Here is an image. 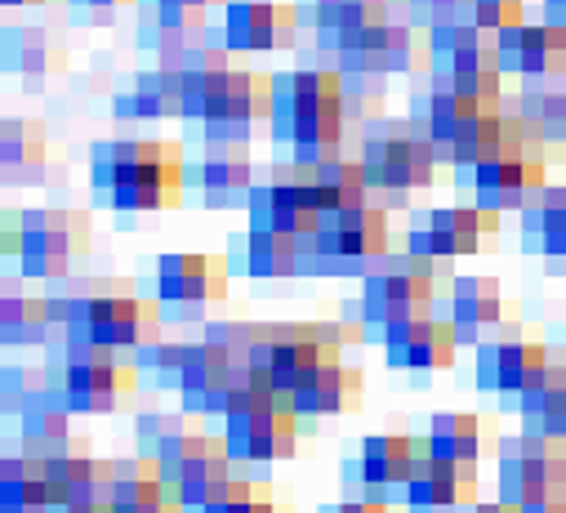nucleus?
<instances>
[{"mask_svg": "<svg viewBox=\"0 0 566 513\" xmlns=\"http://www.w3.org/2000/svg\"><path fill=\"white\" fill-rule=\"evenodd\" d=\"M344 72L326 63H304L272 76V144L291 148V161L322 166L344 153Z\"/></svg>", "mask_w": 566, "mask_h": 513, "instance_id": "1", "label": "nucleus"}, {"mask_svg": "<svg viewBox=\"0 0 566 513\" xmlns=\"http://www.w3.org/2000/svg\"><path fill=\"white\" fill-rule=\"evenodd\" d=\"M90 188L120 214L175 210L188 192V153L166 139H103L90 148Z\"/></svg>", "mask_w": 566, "mask_h": 513, "instance_id": "2", "label": "nucleus"}, {"mask_svg": "<svg viewBox=\"0 0 566 513\" xmlns=\"http://www.w3.org/2000/svg\"><path fill=\"white\" fill-rule=\"evenodd\" d=\"M410 116L429 130L438 161L447 170H478L482 161H491L495 153L509 148L504 135V107L478 103V98H460V94H442L429 85V72H419L415 90H410Z\"/></svg>", "mask_w": 566, "mask_h": 513, "instance_id": "3", "label": "nucleus"}, {"mask_svg": "<svg viewBox=\"0 0 566 513\" xmlns=\"http://www.w3.org/2000/svg\"><path fill=\"white\" fill-rule=\"evenodd\" d=\"M361 170H366V184H370V197L392 206V210H406L415 192L433 188L438 184V148L429 139V130L415 121V116H401V121H375L366 139H361V153H357Z\"/></svg>", "mask_w": 566, "mask_h": 513, "instance_id": "4", "label": "nucleus"}, {"mask_svg": "<svg viewBox=\"0 0 566 513\" xmlns=\"http://www.w3.org/2000/svg\"><path fill=\"white\" fill-rule=\"evenodd\" d=\"M388 254V206L384 201H357L344 210L322 214L317 232L304 241L300 273H326V278H366Z\"/></svg>", "mask_w": 566, "mask_h": 513, "instance_id": "5", "label": "nucleus"}, {"mask_svg": "<svg viewBox=\"0 0 566 513\" xmlns=\"http://www.w3.org/2000/svg\"><path fill=\"white\" fill-rule=\"evenodd\" d=\"M223 442L237 464L291 460L300 447V416L281 394L263 389V384H250L223 416Z\"/></svg>", "mask_w": 566, "mask_h": 513, "instance_id": "6", "label": "nucleus"}, {"mask_svg": "<svg viewBox=\"0 0 566 513\" xmlns=\"http://www.w3.org/2000/svg\"><path fill=\"white\" fill-rule=\"evenodd\" d=\"M90 214L72 206L19 210V273L23 282H67L72 264L90 250Z\"/></svg>", "mask_w": 566, "mask_h": 513, "instance_id": "7", "label": "nucleus"}, {"mask_svg": "<svg viewBox=\"0 0 566 513\" xmlns=\"http://www.w3.org/2000/svg\"><path fill=\"white\" fill-rule=\"evenodd\" d=\"M138 379H144V375H138L134 357L125 362L120 348L63 339V379H59V394L72 407V416L116 411L138 389Z\"/></svg>", "mask_w": 566, "mask_h": 513, "instance_id": "8", "label": "nucleus"}, {"mask_svg": "<svg viewBox=\"0 0 566 513\" xmlns=\"http://www.w3.org/2000/svg\"><path fill=\"white\" fill-rule=\"evenodd\" d=\"M438 273L433 260H419V254H384V260L361 278V317L366 326L384 331L401 317H419L438 308Z\"/></svg>", "mask_w": 566, "mask_h": 513, "instance_id": "9", "label": "nucleus"}, {"mask_svg": "<svg viewBox=\"0 0 566 513\" xmlns=\"http://www.w3.org/2000/svg\"><path fill=\"white\" fill-rule=\"evenodd\" d=\"M157 464H161V478L166 486L175 491V500L184 509H201L206 500H214L228 482H232V456H228V442L223 438H210L192 425L175 429L157 451Z\"/></svg>", "mask_w": 566, "mask_h": 513, "instance_id": "10", "label": "nucleus"}, {"mask_svg": "<svg viewBox=\"0 0 566 513\" xmlns=\"http://www.w3.org/2000/svg\"><path fill=\"white\" fill-rule=\"evenodd\" d=\"M272 121V76L250 67H228V76L206 98L201 116L192 121L201 130V144H250L259 125Z\"/></svg>", "mask_w": 566, "mask_h": 513, "instance_id": "11", "label": "nucleus"}, {"mask_svg": "<svg viewBox=\"0 0 566 513\" xmlns=\"http://www.w3.org/2000/svg\"><path fill=\"white\" fill-rule=\"evenodd\" d=\"M245 214H250V228L286 232V237L308 241L326 214L317 184H313V166H300V161L276 166L272 179L245 197Z\"/></svg>", "mask_w": 566, "mask_h": 513, "instance_id": "12", "label": "nucleus"}, {"mask_svg": "<svg viewBox=\"0 0 566 513\" xmlns=\"http://www.w3.org/2000/svg\"><path fill=\"white\" fill-rule=\"evenodd\" d=\"M254 375L250 366L219 339H201V344H188V357H184V370H179V398H184V411L188 416H228V407L250 389Z\"/></svg>", "mask_w": 566, "mask_h": 513, "instance_id": "13", "label": "nucleus"}, {"mask_svg": "<svg viewBox=\"0 0 566 513\" xmlns=\"http://www.w3.org/2000/svg\"><path fill=\"white\" fill-rule=\"evenodd\" d=\"M553 366L548 348L539 339H526L517 326H500L491 339H478L473 353V379L482 394H500L517 407V398Z\"/></svg>", "mask_w": 566, "mask_h": 513, "instance_id": "14", "label": "nucleus"}, {"mask_svg": "<svg viewBox=\"0 0 566 513\" xmlns=\"http://www.w3.org/2000/svg\"><path fill=\"white\" fill-rule=\"evenodd\" d=\"M500 500L522 504L548 491H566V438L526 433L500 447Z\"/></svg>", "mask_w": 566, "mask_h": 513, "instance_id": "15", "label": "nucleus"}, {"mask_svg": "<svg viewBox=\"0 0 566 513\" xmlns=\"http://www.w3.org/2000/svg\"><path fill=\"white\" fill-rule=\"evenodd\" d=\"M473 201L478 210H522L531 197H539L548 188V170H544V153L535 148H522V144H509L504 153H495L491 161H482L473 175Z\"/></svg>", "mask_w": 566, "mask_h": 513, "instance_id": "16", "label": "nucleus"}, {"mask_svg": "<svg viewBox=\"0 0 566 513\" xmlns=\"http://www.w3.org/2000/svg\"><path fill=\"white\" fill-rule=\"evenodd\" d=\"M223 45L232 54H268L300 45V6L295 0H228Z\"/></svg>", "mask_w": 566, "mask_h": 513, "instance_id": "17", "label": "nucleus"}, {"mask_svg": "<svg viewBox=\"0 0 566 513\" xmlns=\"http://www.w3.org/2000/svg\"><path fill=\"white\" fill-rule=\"evenodd\" d=\"M379 339H384V357H388V366L410 370V375L447 370V366H455V353H460V335H455V326H451L447 317H438V313L401 317V322L384 326Z\"/></svg>", "mask_w": 566, "mask_h": 513, "instance_id": "18", "label": "nucleus"}, {"mask_svg": "<svg viewBox=\"0 0 566 513\" xmlns=\"http://www.w3.org/2000/svg\"><path fill=\"white\" fill-rule=\"evenodd\" d=\"M486 214L478 206H433L429 214H415L406 228V250L419 260H469L482 250Z\"/></svg>", "mask_w": 566, "mask_h": 513, "instance_id": "19", "label": "nucleus"}, {"mask_svg": "<svg viewBox=\"0 0 566 513\" xmlns=\"http://www.w3.org/2000/svg\"><path fill=\"white\" fill-rule=\"evenodd\" d=\"M406 513H469L478 504V469L438 460L429 442H419L415 478L401 491Z\"/></svg>", "mask_w": 566, "mask_h": 513, "instance_id": "20", "label": "nucleus"}, {"mask_svg": "<svg viewBox=\"0 0 566 513\" xmlns=\"http://www.w3.org/2000/svg\"><path fill=\"white\" fill-rule=\"evenodd\" d=\"M45 482H50V500L54 513L72 509V504H112V460H98L85 442H67L59 451L45 456Z\"/></svg>", "mask_w": 566, "mask_h": 513, "instance_id": "21", "label": "nucleus"}, {"mask_svg": "<svg viewBox=\"0 0 566 513\" xmlns=\"http://www.w3.org/2000/svg\"><path fill=\"white\" fill-rule=\"evenodd\" d=\"M228 295V264L219 254H161L157 260V300L179 313H197Z\"/></svg>", "mask_w": 566, "mask_h": 513, "instance_id": "22", "label": "nucleus"}, {"mask_svg": "<svg viewBox=\"0 0 566 513\" xmlns=\"http://www.w3.org/2000/svg\"><path fill=\"white\" fill-rule=\"evenodd\" d=\"M188 192L206 206H237L254 192V161L241 144H201V153L188 157Z\"/></svg>", "mask_w": 566, "mask_h": 513, "instance_id": "23", "label": "nucleus"}, {"mask_svg": "<svg viewBox=\"0 0 566 513\" xmlns=\"http://www.w3.org/2000/svg\"><path fill=\"white\" fill-rule=\"evenodd\" d=\"M500 67L522 81H553L566 76V32L553 23H517L509 32H495Z\"/></svg>", "mask_w": 566, "mask_h": 513, "instance_id": "24", "label": "nucleus"}, {"mask_svg": "<svg viewBox=\"0 0 566 513\" xmlns=\"http://www.w3.org/2000/svg\"><path fill=\"white\" fill-rule=\"evenodd\" d=\"M388 14H392V0H308L317 54L331 59V67H335V59H339L366 28L388 23Z\"/></svg>", "mask_w": 566, "mask_h": 513, "instance_id": "25", "label": "nucleus"}, {"mask_svg": "<svg viewBox=\"0 0 566 513\" xmlns=\"http://www.w3.org/2000/svg\"><path fill=\"white\" fill-rule=\"evenodd\" d=\"M438 317H447L460 335V344L478 339L482 331L504 326V291L495 278H455L438 291Z\"/></svg>", "mask_w": 566, "mask_h": 513, "instance_id": "26", "label": "nucleus"}, {"mask_svg": "<svg viewBox=\"0 0 566 513\" xmlns=\"http://www.w3.org/2000/svg\"><path fill=\"white\" fill-rule=\"evenodd\" d=\"M326 357H339V353L322 344L317 326H300V322L276 326V335H272V357H268V389L281 394V398H291Z\"/></svg>", "mask_w": 566, "mask_h": 513, "instance_id": "27", "label": "nucleus"}, {"mask_svg": "<svg viewBox=\"0 0 566 513\" xmlns=\"http://www.w3.org/2000/svg\"><path fill=\"white\" fill-rule=\"evenodd\" d=\"M286 402H291V411L300 420H322V416L357 411L361 407V370L339 362V357H326Z\"/></svg>", "mask_w": 566, "mask_h": 513, "instance_id": "28", "label": "nucleus"}, {"mask_svg": "<svg viewBox=\"0 0 566 513\" xmlns=\"http://www.w3.org/2000/svg\"><path fill=\"white\" fill-rule=\"evenodd\" d=\"M415 456H419V438L370 433L357 451V478L370 495L388 500V491H406V482L415 478Z\"/></svg>", "mask_w": 566, "mask_h": 513, "instance_id": "29", "label": "nucleus"}, {"mask_svg": "<svg viewBox=\"0 0 566 513\" xmlns=\"http://www.w3.org/2000/svg\"><path fill=\"white\" fill-rule=\"evenodd\" d=\"M0 170L10 188H36L50 175V135L41 121L10 116L0 125Z\"/></svg>", "mask_w": 566, "mask_h": 513, "instance_id": "30", "label": "nucleus"}, {"mask_svg": "<svg viewBox=\"0 0 566 513\" xmlns=\"http://www.w3.org/2000/svg\"><path fill=\"white\" fill-rule=\"evenodd\" d=\"M6 67L14 76H23L28 85H36L67 67V45L45 23H10L6 28Z\"/></svg>", "mask_w": 566, "mask_h": 513, "instance_id": "31", "label": "nucleus"}, {"mask_svg": "<svg viewBox=\"0 0 566 513\" xmlns=\"http://www.w3.org/2000/svg\"><path fill=\"white\" fill-rule=\"evenodd\" d=\"M116 107V121H166V116H184V72L179 67H166V63H153L138 72L134 90L129 94H116L112 98Z\"/></svg>", "mask_w": 566, "mask_h": 513, "instance_id": "32", "label": "nucleus"}, {"mask_svg": "<svg viewBox=\"0 0 566 513\" xmlns=\"http://www.w3.org/2000/svg\"><path fill=\"white\" fill-rule=\"evenodd\" d=\"M232 260L245 278H259V282H281V278H295L300 264H304V241L300 237H286V232H263V228H250L245 241L237 237L232 241Z\"/></svg>", "mask_w": 566, "mask_h": 513, "instance_id": "33", "label": "nucleus"}, {"mask_svg": "<svg viewBox=\"0 0 566 513\" xmlns=\"http://www.w3.org/2000/svg\"><path fill=\"white\" fill-rule=\"evenodd\" d=\"M522 245L544 254L548 269L566 264V184H548L522 206Z\"/></svg>", "mask_w": 566, "mask_h": 513, "instance_id": "34", "label": "nucleus"}, {"mask_svg": "<svg viewBox=\"0 0 566 513\" xmlns=\"http://www.w3.org/2000/svg\"><path fill=\"white\" fill-rule=\"evenodd\" d=\"M0 513H54L45 456L36 451H6L0 460Z\"/></svg>", "mask_w": 566, "mask_h": 513, "instance_id": "35", "label": "nucleus"}, {"mask_svg": "<svg viewBox=\"0 0 566 513\" xmlns=\"http://www.w3.org/2000/svg\"><path fill=\"white\" fill-rule=\"evenodd\" d=\"M482 63H500L495 32H486L482 23H451L429 32V72L482 67Z\"/></svg>", "mask_w": 566, "mask_h": 513, "instance_id": "36", "label": "nucleus"}, {"mask_svg": "<svg viewBox=\"0 0 566 513\" xmlns=\"http://www.w3.org/2000/svg\"><path fill=\"white\" fill-rule=\"evenodd\" d=\"M517 416L526 425V433H544V438H566V362L548 366L531 389L517 398Z\"/></svg>", "mask_w": 566, "mask_h": 513, "instance_id": "37", "label": "nucleus"}, {"mask_svg": "<svg viewBox=\"0 0 566 513\" xmlns=\"http://www.w3.org/2000/svg\"><path fill=\"white\" fill-rule=\"evenodd\" d=\"M67 420H72V407L63 402L59 389H41V394H32V398L19 407V433H23V447L36 451V456H50V451L67 447V442H72Z\"/></svg>", "mask_w": 566, "mask_h": 513, "instance_id": "38", "label": "nucleus"}, {"mask_svg": "<svg viewBox=\"0 0 566 513\" xmlns=\"http://www.w3.org/2000/svg\"><path fill=\"white\" fill-rule=\"evenodd\" d=\"M433 447L438 460H451L460 469H478L482 460V420L469 416V411H442L429 420V438H423Z\"/></svg>", "mask_w": 566, "mask_h": 513, "instance_id": "39", "label": "nucleus"}, {"mask_svg": "<svg viewBox=\"0 0 566 513\" xmlns=\"http://www.w3.org/2000/svg\"><path fill=\"white\" fill-rule=\"evenodd\" d=\"M54 331V313H50V295H23V291H6L0 304V335L10 348H32L45 344Z\"/></svg>", "mask_w": 566, "mask_h": 513, "instance_id": "40", "label": "nucleus"}, {"mask_svg": "<svg viewBox=\"0 0 566 513\" xmlns=\"http://www.w3.org/2000/svg\"><path fill=\"white\" fill-rule=\"evenodd\" d=\"M313 184H317V197H322V210H344V206H357V201H370V184H366V170L361 161L353 157H331L322 166H313Z\"/></svg>", "mask_w": 566, "mask_h": 513, "instance_id": "41", "label": "nucleus"}, {"mask_svg": "<svg viewBox=\"0 0 566 513\" xmlns=\"http://www.w3.org/2000/svg\"><path fill=\"white\" fill-rule=\"evenodd\" d=\"M504 67L500 63H482V67H447V72H429V85L442 94H460V98H478L491 107H504Z\"/></svg>", "mask_w": 566, "mask_h": 513, "instance_id": "42", "label": "nucleus"}, {"mask_svg": "<svg viewBox=\"0 0 566 513\" xmlns=\"http://www.w3.org/2000/svg\"><path fill=\"white\" fill-rule=\"evenodd\" d=\"M388 107V72H344V116L348 125L370 130L375 121H384Z\"/></svg>", "mask_w": 566, "mask_h": 513, "instance_id": "43", "label": "nucleus"}, {"mask_svg": "<svg viewBox=\"0 0 566 513\" xmlns=\"http://www.w3.org/2000/svg\"><path fill=\"white\" fill-rule=\"evenodd\" d=\"M384 67H388V76H415V72H429V32H419V28H415V23H406V19L388 23Z\"/></svg>", "mask_w": 566, "mask_h": 513, "instance_id": "44", "label": "nucleus"}, {"mask_svg": "<svg viewBox=\"0 0 566 513\" xmlns=\"http://www.w3.org/2000/svg\"><path fill=\"white\" fill-rule=\"evenodd\" d=\"M392 14H401L419 32H433L451 23H473V0H392Z\"/></svg>", "mask_w": 566, "mask_h": 513, "instance_id": "45", "label": "nucleus"}, {"mask_svg": "<svg viewBox=\"0 0 566 513\" xmlns=\"http://www.w3.org/2000/svg\"><path fill=\"white\" fill-rule=\"evenodd\" d=\"M188 513H281V509H276L272 486H263V482H245V478H232L214 500H206L201 509H188Z\"/></svg>", "mask_w": 566, "mask_h": 513, "instance_id": "46", "label": "nucleus"}, {"mask_svg": "<svg viewBox=\"0 0 566 513\" xmlns=\"http://www.w3.org/2000/svg\"><path fill=\"white\" fill-rule=\"evenodd\" d=\"M129 357H134L138 375L153 379L157 389H170V384L179 389V370H184L188 344H166V339H153V344H144V348H134Z\"/></svg>", "mask_w": 566, "mask_h": 513, "instance_id": "47", "label": "nucleus"}, {"mask_svg": "<svg viewBox=\"0 0 566 513\" xmlns=\"http://www.w3.org/2000/svg\"><path fill=\"white\" fill-rule=\"evenodd\" d=\"M72 28H107L120 10L138 6V0H63Z\"/></svg>", "mask_w": 566, "mask_h": 513, "instance_id": "48", "label": "nucleus"}, {"mask_svg": "<svg viewBox=\"0 0 566 513\" xmlns=\"http://www.w3.org/2000/svg\"><path fill=\"white\" fill-rule=\"evenodd\" d=\"M473 23L486 32H509L526 23V0H473Z\"/></svg>", "mask_w": 566, "mask_h": 513, "instance_id": "49", "label": "nucleus"}, {"mask_svg": "<svg viewBox=\"0 0 566 513\" xmlns=\"http://www.w3.org/2000/svg\"><path fill=\"white\" fill-rule=\"evenodd\" d=\"M188 420L184 416H144V420H138V451H157L175 429H184Z\"/></svg>", "mask_w": 566, "mask_h": 513, "instance_id": "50", "label": "nucleus"}, {"mask_svg": "<svg viewBox=\"0 0 566 513\" xmlns=\"http://www.w3.org/2000/svg\"><path fill=\"white\" fill-rule=\"evenodd\" d=\"M326 513H388V500L384 495H353V500H339V504H331Z\"/></svg>", "mask_w": 566, "mask_h": 513, "instance_id": "51", "label": "nucleus"}, {"mask_svg": "<svg viewBox=\"0 0 566 513\" xmlns=\"http://www.w3.org/2000/svg\"><path fill=\"white\" fill-rule=\"evenodd\" d=\"M517 513H566V491H548V495H535V500H522Z\"/></svg>", "mask_w": 566, "mask_h": 513, "instance_id": "52", "label": "nucleus"}, {"mask_svg": "<svg viewBox=\"0 0 566 513\" xmlns=\"http://www.w3.org/2000/svg\"><path fill=\"white\" fill-rule=\"evenodd\" d=\"M539 10H544V23L566 32V0H539Z\"/></svg>", "mask_w": 566, "mask_h": 513, "instance_id": "53", "label": "nucleus"}, {"mask_svg": "<svg viewBox=\"0 0 566 513\" xmlns=\"http://www.w3.org/2000/svg\"><path fill=\"white\" fill-rule=\"evenodd\" d=\"M469 513H517V504H509V500H478Z\"/></svg>", "mask_w": 566, "mask_h": 513, "instance_id": "54", "label": "nucleus"}, {"mask_svg": "<svg viewBox=\"0 0 566 513\" xmlns=\"http://www.w3.org/2000/svg\"><path fill=\"white\" fill-rule=\"evenodd\" d=\"M59 513H112V504H72V509H59Z\"/></svg>", "mask_w": 566, "mask_h": 513, "instance_id": "55", "label": "nucleus"}, {"mask_svg": "<svg viewBox=\"0 0 566 513\" xmlns=\"http://www.w3.org/2000/svg\"><path fill=\"white\" fill-rule=\"evenodd\" d=\"M36 6H45V0H6V10H36Z\"/></svg>", "mask_w": 566, "mask_h": 513, "instance_id": "56", "label": "nucleus"}, {"mask_svg": "<svg viewBox=\"0 0 566 513\" xmlns=\"http://www.w3.org/2000/svg\"><path fill=\"white\" fill-rule=\"evenodd\" d=\"M562 90H566V76H562ZM562 148H566V144H562Z\"/></svg>", "mask_w": 566, "mask_h": 513, "instance_id": "57", "label": "nucleus"}]
</instances>
